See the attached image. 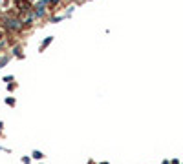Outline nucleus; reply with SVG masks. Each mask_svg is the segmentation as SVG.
<instances>
[{
  "label": "nucleus",
  "mask_w": 183,
  "mask_h": 164,
  "mask_svg": "<svg viewBox=\"0 0 183 164\" xmlns=\"http://www.w3.org/2000/svg\"><path fill=\"white\" fill-rule=\"evenodd\" d=\"M172 164H179V162H178V161H172Z\"/></svg>",
  "instance_id": "obj_7"
},
{
  "label": "nucleus",
  "mask_w": 183,
  "mask_h": 164,
  "mask_svg": "<svg viewBox=\"0 0 183 164\" xmlns=\"http://www.w3.org/2000/svg\"><path fill=\"white\" fill-rule=\"evenodd\" d=\"M28 2H35V0H28Z\"/></svg>",
  "instance_id": "obj_9"
},
{
  "label": "nucleus",
  "mask_w": 183,
  "mask_h": 164,
  "mask_svg": "<svg viewBox=\"0 0 183 164\" xmlns=\"http://www.w3.org/2000/svg\"><path fill=\"white\" fill-rule=\"evenodd\" d=\"M2 126H4V124H2V122H0V129H2Z\"/></svg>",
  "instance_id": "obj_8"
},
{
  "label": "nucleus",
  "mask_w": 183,
  "mask_h": 164,
  "mask_svg": "<svg viewBox=\"0 0 183 164\" xmlns=\"http://www.w3.org/2000/svg\"><path fill=\"white\" fill-rule=\"evenodd\" d=\"M33 157H35V159H42L44 153H42V151H33Z\"/></svg>",
  "instance_id": "obj_4"
},
{
  "label": "nucleus",
  "mask_w": 183,
  "mask_h": 164,
  "mask_svg": "<svg viewBox=\"0 0 183 164\" xmlns=\"http://www.w3.org/2000/svg\"><path fill=\"white\" fill-rule=\"evenodd\" d=\"M51 40H53V37H46V38H44V42L40 44V51H44L46 47H48V46L51 44Z\"/></svg>",
  "instance_id": "obj_3"
},
{
  "label": "nucleus",
  "mask_w": 183,
  "mask_h": 164,
  "mask_svg": "<svg viewBox=\"0 0 183 164\" xmlns=\"http://www.w3.org/2000/svg\"><path fill=\"white\" fill-rule=\"evenodd\" d=\"M90 2H92V0H90Z\"/></svg>",
  "instance_id": "obj_11"
},
{
  "label": "nucleus",
  "mask_w": 183,
  "mask_h": 164,
  "mask_svg": "<svg viewBox=\"0 0 183 164\" xmlns=\"http://www.w3.org/2000/svg\"><path fill=\"white\" fill-rule=\"evenodd\" d=\"M0 24H2L8 31H11V33H17V31H22V29H24L22 18L11 17V15H4L2 18H0Z\"/></svg>",
  "instance_id": "obj_1"
},
{
  "label": "nucleus",
  "mask_w": 183,
  "mask_h": 164,
  "mask_svg": "<svg viewBox=\"0 0 183 164\" xmlns=\"http://www.w3.org/2000/svg\"><path fill=\"white\" fill-rule=\"evenodd\" d=\"M62 18H64V17H53L51 20H53V22H59V20H62Z\"/></svg>",
  "instance_id": "obj_6"
},
{
  "label": "nucleus",
  "mask_w": 183,
  "mask_h": 164,
  "mask_svg": "<svg viewBox=\"0 0 183 164\" xmlns=\"http://www.w3.org/2000/svg\"><path fill=\"white\" fill-rule=\"evenodd\" d=\"M6 62H8V57H4V58H0V67H2Z\"/></svg>",
  "instance_id": "obj_5"
},
{
  "label": "nucleus",
  "mask_w": 183,
  "mask_h": 164,
  "mask_svg": "<svg viewBox=\"0 0 183 164\" xmlns=\"http://www.w3.org/2000/svg\"><path fill=\"white\" fill-rule=\"evenodd\" d=\"M0 38H2V33H0Z\"/></svg>",
  "instance_id": "obj_10"
},
{
  "label": "nucleus",
  "mask_w": 183,
  "mask_h": 164,
  "mask_svg": "<svg viewBox=\"0 0 183 164\" xmlns=\"http://www.w3.org/2000/svg\"><path fill=\"white\" fill-rule=\"evenodd\" d=\"M46 6H48V0H39L37 6L33 8V9H35V17L42 18V17L46 15Z\"/></svg>",
  "instance_id": "obj_2"
}]
</instances>
